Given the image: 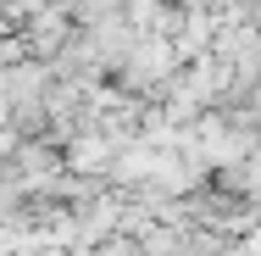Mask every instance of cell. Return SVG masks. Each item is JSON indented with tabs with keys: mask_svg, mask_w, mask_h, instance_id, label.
<instances>
[{
	"mask_svg": "<svg viewBox=\"0 0 261 256\" xmlns=\"http://www.w3.org/2000/svg\"><path fill=\"white\" fill-rule=\"evenodd\" d=\"M50 6H67V0H11L17 17H34V11H50Z\"/></svg>",
	"mask_w": 261,
	"mask_h": 256,
	"instance_id": "cell-3",
	"label": "cell"
},
{
	"mask_svg": "<svg viewBox=\"0 0 261 256\" xmlns=\"http://www.w3.org/2000/svg\"><path fill=\"white\" fill-rule=\"evenodd\" d=\"M122 151V139H111L100 128H78L67 145H61V167L72 173V178H106L111 173V161Z\"/></svg>",
	"mask_w": 261,
	"mask_h": 256,
	"instance_id": "cell-2",
	"label": "cell"
},
{
	"mask_svg": "<svg viewBox=\"0 0 261 256\" xmlns=\"http://www.w3.org/2000/svg\"><path fill=\"white\" fill-rule=\"evenodd\" d=\"M178 67H184V61H178V51H172V39L139 34L134 51H128V61L117 67V89H122V95H134V89H161Z\"/></svg>",
	"mask_w": 261,
	"mask_h": 256,
	"instance_id": "cell-1",
	"label": "cell"
}]
</instances>
